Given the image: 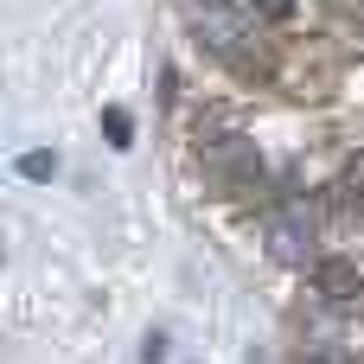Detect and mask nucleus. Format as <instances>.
Returning a JSON list of instances; mask_svg holds the SVG:
<instances>
[{"label": "nucleus", "mask_w": 364, "mask_h": 364, "mask_svg": "<svg viewBox=\"0 0 364 364\" xmlns=\"http://www.w3.org/2000/svg\"><path fill=\"white\" fill-rule=\"evenodd\" d=\"M269 256L314 269V262H320V256H314V218H307V211H275V218H269Z\"/></svg>", "instance_id": "1"}, {"label": "nucleus", "mask_w": 364, "mask_h": 364, "mask_svg": "<svg viewBox=\"0 0 364 364\" xmlns=\"http://www.w3.org/2000/svg\"><path fill=\"white\" fill-rule=\"evenodd\" d=\"M141 364H166V339H160V333H154V339L141 346Z\"/></svg>", "instance_id": "6"}, {"label": "nucleus", "mask_w": 364, "mask_h": 364, "mask_svg": "<svg viewBox=\"0 0 364 364\" xmlns=\"http://www.w3.org/2000/svg\"><path fill=\"white\" fill-rule=\"evenodd\" d=\"M102 134H109L115 147H128V141H134V122H128V109H102Z\"/></svg>", "instance_id": "4"}, {"label": "nucleus", "mask_w": 364, "mask_h": 364, "mask_svg": "<svg viewBox=\"0 0 364 364\" xmlns=\"http://www.w3.org/2000/svg\"><path fill=\"white\" fill-rule=\"evenodd\" d=\"M19 173H26V179H51V173H58V160H51V154H26V160H19Z\"/></svg>", "instance_id": "5"}, {"label": "nucleus", "mask_w": 364, "mask_h": 364, "mask_svg": "<svg viewBox=\"0 0 364 364\" xmlns=\"http://www.w3.org/2000/svg\"><path fill=\"white\" fill-rule=\"evenodd\" d=\"M333 198H339V205H358V211H364V147L346 160V166H339V186H333Z\"/></svg>", "instance_id": "2"}, {"label": "nucleus", "mask_w": 364, "mask_h": 364, "mask_svg": "<svg viewBox=\"0 0 364 364\" xmlns=\"http://www.w3.org/2000/svg\"><path fill=\"white\" fill-rule=\"evenodd\" d=\"M243 6L256 13V26H288L301 13V0H243Z\"/></svg>", "instance_id": "3"}]
</instances>
